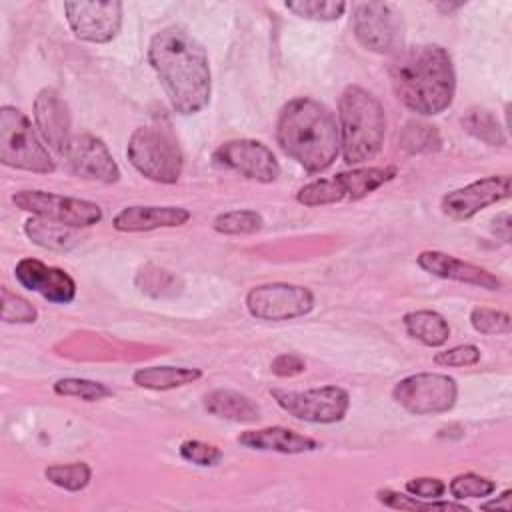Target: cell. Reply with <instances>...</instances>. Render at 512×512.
Listing matches in <instances>:
<instances>
[{
	"instance_id": "6da1fadb",
	"label": "cell",
	"mask_w": 512,
	"mask_h": 512,
	"mask_svg": "<svg viewBox=\"0 0 512 512\" xmlns=\"http://www.w3.org/2000/svg\"><path fill=\"white\" fill-rule=\"evenodd\" d=\"M146 56L178 114L190 116L208 106L212 94L210 60L196 38L178 26L162 28L150 38Z\"/></svg>"
},
{
	"instance_id": "7a4b0ae2",
	"label": "cell",
	"mask_w": 512,
	"mask_h": 512,
	"mask_svg": "<svg viewBox=\"0 0 512 512\" xmlns=\"http://www.w3.org/2000/svg\"><path fill=\"white\" fill-rule=\"evenodd\" d=\"M392 92L400 104L420 116L448 110L456 94V70L440 44L404 46L388 66Z\"/></svg>"
},
{
	"instance_id": "3957f363",
	"label": "cell",
	"mask_w": 512,
	"mask_h": 512,
	"mask_svg": "<svg viewBox=\"0 0 512 512\" xmlns=\"http://www.w3.org/2000/svg\"><path fill=\"white\" fill-rule=\"evenodd\" d=\"M280 150L310 174L328 170L340 154V130L334 112L316 98L288 100L276 120Z\"/></svg>"
},
{
	"instance_id": "277c9868",
	"label": "cell",
	"mask_w": 512,
	"mask_h": 512,
	"mask_svg": "<svg viewBox=\"0 0 512 512\" xmlns=\"http://www.w3.org/2000/svg\"><path fill=\"white\" fill-rule=\"evenodd\" d=\"M340 154L348 166L376 158L384 146L386 112L382 102L366 88L350 84L338 98Z\"/></svg>"
},
{
	"instance_id": "5b68a950",
	"label": "cell",
	"mask_w": 512,
	"mask_h": 512,
	"mask_svg": "<svg viewBox=\"0 0 512 512\" xmlns=\"http://www.w3.org/2000/svg\"><path fill=\"white\" fill-rule=\"evenodd\" d=\"M132 168L158 184H176L184 170V154L174 132L162 124L136 128L126 146Z\"/></svg>"
},
{
	"instance_id": "8992f818",
	"label": "cell",
	"mask_w": 512,
	"mask_h": 512,
	"mask_svg": "<svg viewBox=\"0 0 512 512\" xmlns=\"http://www.w3.org/2000/svg\"><path fill=\"white\" fill-rule=\"evenodd\" d=\"M34 128L20 108L4 104L0 108V162L16 170L50 174L56 162Z\"/></svg>"
},
{
	"instance_id": "52a82bcc",
	"label": "cell",
	"mask_w": 512,
	"mask_h": 512,
	"mask_svg": "<svg viewBox=\"0 0 512 512\" xmlns=\"http://www.w3.org/2000/svg\"><path fill=\"white\" fill-rule=\"evenodd\" d=\"M396 174V166H358L348 172L304 184L296 192V202L308 208L338 202H356L394 180Z\"/></svg>"
},
{
	"instance_id": "ba28073f",
	"label": "cell",
	"mask_w": 512,
	"mask_h": 512,
	"mask_svg": "<svg viewBox=\"0 0 512 512\" xmlns=\"http://www.w3.org/2000/svg\"><path fill=\"white\" fill-rule=\"evenodd\" d=\"M350 26L360 42L370 52L394 56L404 48L402 14L386 2H356L352 4Z\"/></svg>"
},
{
	"instance_id": "9c48e42d",
	"label": "cell",
	"mask_w": 512,
	"mask_h": 512,
	"mask_svg": "<svg viewBox=\"0 0 512 512\" xmlns=\"http://www.w3.org/2000/svg\"><path fill=\"white\" fill-rule=\"evenodd\" d=\"M392 400L414 416L444 414L458 400V384L442 372H416L394 384Z\"/></svg>"
},
{
	"instance_id": "30bf717a",
	"label": "cell",
	"mask_w": 512,
	"mask_h": 512,
	"mask_svg": "<svg viewBox=\"0 0 512 512\" xmlns=\"http://www.w3.org/2000/svg\"><path fill=\"white\" fill-rule=\"evenodd\" d=\"M270 396L292 418L310 424H336L350 408V394L336 384L306 390L272 388Z\"/></svg>"
},
{
	"instance_id": "8fae6325",
	"label": "cell",
	"mask_w": 512,
	"mask_h": 512,
	"mask_svg": "<svg viewBox=\"0 0 512 512\" xmlns=\"http://www.w3.org/2000/svg\"><path fill=\"white\" fill-rule=\"evenodd\" d=\"M12 202L16 208L30 212L36 218L70 228H90L104 218L102 208L92 200L62 196L46 190H20L12 194Z\"/></svg>"
},
{
	"instance_id": "7c38bea8",
	"label": "cell",
	"mask_w": 512,
	"mask_h": 512,
	"mask_svg": "<svg viewBox=\"0 0 512 512\" xmlns=\"http://www.w3.org/2000/svg\"><path fill=\"white\" fill-rule=\"evenodd\" d=\"M314 294L310 288L290 282H268L248 290L244 304L252 318L284 322L312 312Z\"/></svg>"
},
{
	"instance_id": "4fadbf2b",
	"label": "cell",
	"mask_w": 512,
	"mask_h": 512,
	"mask_svg": "<svg viewBox=\"0 0 512 512\" xmlns=\"http://www.w3.org/2000/svg\"><path fill=\"white\" fill-rule=\"evenodd\" d=\"M212 162L260 184L276 182L280 176V164L274 152L264 142L252 138H234L222 142L212 152Z\"/></svg>"
},
{
	"instance_id": "5bb4252c",
	"label": "cell",
	"mask_w": 512,
	"mask_h": 512,
	"mask_svg": "<svg viewBox=\"0 0 512 512\" xmlns=\"http://www.w3.org/2000/svg\"><path fill=\"white\" fill-rule=\"evenodd\" d=\"M64 14L76 38L92 44L114 40L122 28L124 6L118 0L64 2Z\"/></svg>"
},
{
	"instance_id": "9a60e30c",
	"label": "cell",
	"mask_w": 512,
	"mask_h": 512,
	"mask_svg": "<svg viewBox=\"0 0 512 512\" xmlns=\"http://www.w3.org/2000/svg\"><path fill=\"white\" fill-rule=\"evenodd\" d=\"M62 158L66 170L76 178L98 184H114L120 180V168L112 152L106 142L94 134L84 132L72 136Z\"/></svg>"
},
{
	"instance_id": "2e32d148",
	"label": "cell",
	"mask_w": 512,
	"mask_h": 512,
	"mask_svg": "<svg viewBox=\"0 0 512 512\" xmlns=\"http://www.w3.org/2000/svg\"><path fill=\"white\" fill-rule=\"evenodd\" d=\"M510 196V176L494 174L474 180L442 196L440 208L452 220H470L480 210L498 204Z\"/></svg>"
},
{
	"instance_id": "e0dca14e",
	"label": "cell",
	"mask_w": 512,
	"mask_h": 512,
	"mask_svg": "<svg viewBox=\"0 0 512 512\" xmlns=\"http://www.w3.org/2000/svg\"><path fill=\"white\" fill-rule=\"evenodd\" d=\"M14 278L30 292L40 294L52 304H70L76 298L74 278L56 266H48L36 258H22L14 266Z\"/></svg>"
},
{
	"instance_id": "ac0fdd59",
	"label": "cell",
	"mask_w": 512,
	"mask_h": 512,
	"mask_svg": "<svg viewBox=\"0 0 512 512\" xmlns=\"http://www.w3.org/2000/svg\"><path fill=\"white\" fill-rule=\"evenodd\" d=\"M34 126L44 140V144L56 152L64 154L72 134V120H70V110L68 104L62 100L58 90L54 88H42L36 98H34Z\"/></svg>"
},
{
	"instance_id": "d6986e66",
	"label": "cell",
	"mask_w": 512,
	"mask_h": 512,
	"mask_svg": "<svg viewBox=\"0 0 512 512\" xmlns=\"http://www.w3.org/2000/svg\"><path fill=\"white\" fill-rule=\"evenodd\" d=\"M416 262L424 272L444 278V280H454V282L478 286L484 290H500L502 288V280L496 274H492L490 270L476 266L472 262L460 260V258L440 252V250H422L416 256Z\"/></svg>"
},
{
	"instance_id": "ffe728a7",
	"label": "cell",
	"mask_w": 512,
	"mask_h": 512,
	"mask_svg": "<svg viewBox=\"0 0 512 512\" xmlns=\"http://www.w3.org/2000/svg\"><path fill=\"white\" fill-rule=\"evenodd\" d=\"M190 220L182 206H126L112 218L118 232H150L158 228H178Z\"/></svg>"
},
{
	"instance_id": "44dd1931",
	"label": "cell",
	"mask_w": 512,
	"mask_h": 512,
	"mask_svg": "<svg viewBox=\"0 0 512 512\" xmlns=\"http://www.w3.org/2000/svg\"><path fill=\"white\" fill-rule=\"evenodd\" d=\"M238 444L258 452L278 454H304L320 448V442L284 426H268L258 430H246L238 436Z\"/></svg>"
},
{
	"instance_id": "7402d4cb",
	"label": "cell",
	"mask_w": 512,
	"mask_h": 512,
	"mask_svg": "<svg viewBox=\"0 0 512 512\" xmlns=\"http://www.w3.org/2000/svg\"><path fill=\"white\" fill-rule=\"evenodd\" d=\"M202 402L208 414L222 420L240 422V424H252L260 420V406L250 396L238 390L216 388L206 392Z\"/></svg>"
},
{
	"instance_id": "603a6c76",
	"label": "cell",
	"mask_w": 512,
	"mask_h": 512,
	"mask_svg": "<svg viewBox=\"0 0 512 512\" xmlns=\"http://www.w3.org/2000/svg\"><path fill=\"white\" fill-rule=\"evenodd\" d=\"M202 378L200 368L190 366H144L132 372V382L146 390H174Z\"/></svg>"
},
{
	"instance_id": "cb8c5ba5",
	"label": "cell",
	"mask_w": 512,
	"mask_h": 512,
	"mask_svg": "<svg viewBox=\"0 0 512 512\" xmlns=\"http://www.w3.org/2000/svg\"><path fill=\"white\" fill-rule=\"evenodd\" d=\"M404 330L410 338L422 342L424 346L438 348L448 342L450 326L446 318L436 310H412L402 316Z\"/></svg>"
},
{
	"instance_id": "d4e9b609",
	"label": "cell",
	"mask_w": 512,
	"mask_h": 512,
	"mask_svg": "<svg viewBox=\"0 0 512 512\" xmlns=\"http://www.w3.org/2000/svg\"><path fill=\"white\" fill-rule=\"evenodd\" d=\"M76 228L62 226L50 220L42 218H30L24 222V234L40 248L56 250V252H68L78 244V236L74 232Z\"/></svg>"
},
{
	"instance_id": "484cf974",
	"label": "cell",
	"mask_w": 512,
	"mask_h": 512,
	"mask_svg": "<svg viewBox=\"0 0 512 512\" xmlns=\"http://www.w3.org/2000/svg\"><path fill=\"white\" fill-rule=\"evenodd\" d=\"M462 128L474 136L476 140L488 144V146H504L506 144V136L502 132V126L498 124L494 112H490L488 108H470L462 120H460Z\"/></svg>"
},
{
	"instance_id": "4316f807",
	"label": "cell",
	"mask_w": 512,
	"mask_h": 512,
	"mask_svg": "<svg viewBox=\"0 0 512 512\" xmlns=\"http://www.w3.org/2000/svg\"><path fill=\"white\" fill-rule=\"evenodd\" d=\"M376 500L380 504H384L386 508H394V510H468L464 504L456 502H448V500H424L412 494H402L398 490L392 488H380L376 492Z\"/></svg>"
},
{
	"instance_id": "83f0119b",
	"label": "cell",
	"mask_w": 512,
	"mask_h": 512,
	"mask_svg": "<svg viewBox=\"0 0 512 512\" xmlns=\"http://www.w3.org/2000/svg\"><path fill=\"white\" fill-rule=\"evenodd\" d=\"M264 218L260 212L250 210V208H240V210H228L218 214L212 220V228L218 234L224 236H244V234H256L262 230Z\"/></svg>"
},
{
	"instance_id": "f1b7e54d",
	"label": "cell",
	"mask_w": 512,
	"mask_h": 512,
	"mask_svg": "<svg viewBox=\"0 0 512 512\" xmlns=\"http://www.w3.org/2000/svg\"><path fill=\"white\" fill-rule=\"evenodd\" d=\"M400 146L408 154L436 152L442 146V136L436 126L426 122H408L400 134Z\"/></svg>"
},
{
	"instance_id": "f546056e",
	"label": "cell",
	"mask_w": 512,
	"mask_h": 512,
	"mask_svg": "<svg viewBox=\"0 0 512 512\" xmlns=\"http://www.w3.org/2000/svg\"><path fill=\"white\" fill-rule=\"evenodd\" d=\"M44 476L50 484H54L58 488H64L68 492H78L90 484L92 468L86 462L52 464L44 470Z\"/></svg>"
},
{
	"instance_id": "4dcf8cb0",
	"label": "cell",
	"mask_w": 512,
	"mask_h": 512,
	"mask_svg": "<svg viewBox=\"0 0 512 512\" xmlns=\"http://www.w3.org/2000/svg\"><path fill=\"white\" fill-rule=\"evenodd\" d=\"M54 392L58 396H68V398H80L84 402H98L102 398L112 396V390L98 382V380H88V378H60L54 382Z\"/></svg>"
},
{
	"instance_id": "1f68e13d",
	"label": "cell",
	"mask_w": 512,
	"mask_h": 512,
	"mask_svg": "<svg viewBox=\"0 0 512 512\" xmlns=\"http://www.w3.org/2000/svg\"><path fill=\"white\" fill-rule=\"evenodd\" d=\"M286 10L296 14L298 18L316 20V22H334L338 20L348 4L346 2H320V0H290L284 4Z\"/></svg>"
},
{
	"instance_id": "d6a6232c",
	"label": "cell",
	"mask_w": 512,
	"mask_h": 512,
	"mask_svg": "<svg viewBox=\"0 0 512 512\" xmlns=\"http://www.w3.org/2000/svg\"><path fill=\"white\" fill-rule=\"evenodd\" d=\"M446 490H450L454 500L486 498L496 490V482L476 472H464V474H456L446 486Z\"/></svg>"
},
{
	"instance_id": "836d02e7",
	"label": "cell",
	"mask_w": 512,
	"mask_h": 512,
	"mask_svg": "<svg viewBox=\"0 0 512 512\" xmlns=\"http://www.w3.org/2000/svg\"><path fill=\"white\" fill-rule=\"evenodd\" d=\"M470 324L476 332L494 336V334H508L512 328L510 314L504 310L488 308V306H476L470 312Z\"/></svg>"
},
{
	"instance_id": "e575fe53",
	"label": "cell",
	"mask_w": 512,
	"mask_h": 512,
	"mask_svg": "<svg viewBox=\"0 0 512 512\" xmlns=\"http://www.w3.org/2000/svg\"><path fill=\"white\" fill-rule=\"evenodd\" d=\"M38 318V310L26 298L2 288V322L6 324H32Z\"/></svg>"
},
{
	"instance_id": "d590c367",
	"label": "cell",
	"mask_w": 512,
	"mask_h": 512,
	"mask_svg": "<svg viewBox=\"0 0 512 512\" xmlns=\"http://www.w3.org/2000/svg\"><path fill=\"white\" fill-rule=\"evenodd\" d=\"M180 456L194 464V466H202V468H212L216 464H220L222 460V450L214 444L202 442V440H184L178 448Z\"/></svg>"
},
{
	"instance_id": "8d00e7d4",
	"label": "cell",
	"mask_w": 512,
	"mask_h": 512,
	"mask_svg": "<svg viewBox=\"0 0 512 512\" xmlns=\"http://www.w3.org/2000/svg\"><path fill=\"white\" fill-rule=\"evenodd\" d=\"M480 360V348L474 344H460L442 352H436L434 364L444 368H462V366H474Z\"/></svg>"
},
{
	"instance_id": "74e56055",
	"label": "cell",
	"mask_w": 512,
	"mask_h": 512,
	"mask_svg": "<svg viewBox=\"0 0 512 512\" xmlns=\"http://www.w3.org/2000/svg\"><path fill=\"white\" fill-rule=\"evenodd\" d=\"M406 492L424 500H438L446 494V482L436 476H418L406 482Z\"/></svg>"
},
{
	"instance_id": "f35d334b",
	"label": "cell",
	"mask_w": 512,
	"mask_h": 512,
	"mask_svg": "<svg viewBox=\"0 0 512 512\" xmlns=\"http://www.w3.org/2000/svg\"><path fill=\"white\" fill-rule=\"evenodd\" d=\"M304 370H306L304 358L300 354H294V352L280 354L270 362V372L274 376H280V378H292V376L302 374Z\"/></svg>"
},
{
	"instance_id": "ab89813d",
	"label": "cell",
	"mask_w": 512,
	"mask_h": 512,
	"mask_svg": "<svg viewBox=\"0 0 512 512\" xmlns=\"http://www.w3.org/2000/svg\"><path fill=\"white\" fill-rule=\"evenodd\" d=\"M138 278H144V282H136V284L140 286L142 292H148V294L152 292V288H170L172 292L176 288V276L160 268H152V272L148 268L140 270Z\"/></svg>"
},
{
	"instance_id": "60d3db41",
	"label": "cell",
	"mask_w": 512,
	"mask_h": 512,
	"mask_svg": "<svg viewBox=\"0 0 512 512\" xmlns=\"http://www.w3.org/2000/svg\"><path fill=\"white\" fill-rule=\"evenodd\" d=\"M492 224H494V232H496V236H500L504 242H508V240H510V230H512L510 214H508V212L498 214V216L492 220Z\"/></svg>"
},
{
	"instance_id": "b9f144b4",
	"label": "cell",
	"mask_w": 512,
	"mask_h": 512,
	"mask_svg": "<svg viewBox=\"0 0 512 512\" xmlns=\"http://www.w3.org/2000/svg\"><path fill=\"white\" fill-rule=\"evenodd\" d=\"M480 508L482 510H504V512H510V508H512V490H504L498 498H494L490 502H484Z\"/></svg>"
},
{
	"instance_id": "7bdbcfd3",
	"label": "cell",
	"mask_w": 512,
	"mask_h": 512,
	"mask_svg": "<svg viewBox=\"0 0 512 512\" xmlns=\"http://www.w3.org/2000/svg\"><path fill=\"white\" fill-rule=\"evenodd\" d=\"M436 8L438 10H444V12H450V10H458V8H462V4H436Z\"/></svg>"
}]
</instances>
